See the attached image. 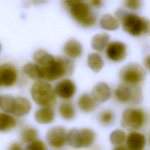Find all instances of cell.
Returning <instances> with one entry per match:
<instances>
[{
  "label": "cell",
  "mask_w": 150,
  "mask_h": 150,
  "mask_svg": "<svg viewBox=\"0 0 150 150\" xmlns=\"http://www.w3.org/2000/svg\"><path fill=\"white\" fill-rule=\"evenodd\" d=\"M112 150H129L127 146L122 145L116 146Z\"/></svg>",
  "instance_id": "cell-35"
},
{
  "label": "cell",
  "mask_w": 150,
  "mask_h": 150,
  "mask_svg": "<svg viewBox=\"0 0 150 150\" xmlns=\"http://www.w3.org/2000/svg\"><path fill=\"white\" fill-rule=\"evenodd\" d=\"M38 134L39 132L36 128L30 126H26L21 130L20 135L21 140L23 143H30L38 139Z\"/></svg>",
  "instance_id": "cell-26"
},
{
  "label": "cell",
  "mask_w": 150,
  "mask_h": 150,
  "mask_svg": "<svg viewBox=\"0 0 150 150\" xmlns=\"http://www.w3.org/2000/svg\"><path fill=\"white\" fill-rule=\"evenodd\" d=\"M97 105V103L88 93L82 94L77 100L79 108L84 113L92 112L96 108Z\"/></svg>",
  "instance_id": "cell-18"
},
{
  "label": "cell",
  "mask_w": 150,
  "mask_h": 150,
  "mask_svg": "<svg viewBox=\"0 0 150 150\" xmlns=\"http://www.w3.org/2000/svg\"><path fill=\"white\" fill-rule=\"evenodd\" d=\"M13 99L14 97L11 94H7L2 96L1 103L0 106L1 110L4 112L10 114Z\"/></svg>",
  "instance_id": "cell-29"
},
{
  "label": "cell",
  "mask_w": 150,
  "mask_h": 150,
  "mask_svg": "<svg viewBox=\"0 0 150 150\" xmlns=\"http://www.w3.org/2000/svg\"><path fill=\"white\" fill-rule=\"evenodd\" d=\"M63 51L67 57L69 59H77L81 56L83 47L79 41L72 38L64 43Z\"/></svg>",
  "instance_id": "cell-17"
},
{
  "label": "cell",
  "mask_w": 150,
  "mask_h": 150,
  "mask_svg": "<svg viewBox=\"0 0 150 150\" xmlns=\"http://www.w3.org/2000/svg\"><path fill=\"white\" fill-rule=\"evenodd\" d=\"M148 121L145 111L139 108H127L121 115V125L128 131H137L143 128Z\"/></svg>",
  "instance_id": "cell-6"
},
{
  "label": "cell",
  "mask_w": 150,
  "mask_h": 150,
  "mask_svg": "<svg viewBox=\"0 0 150 150\" xmlns=\"http://www.w3.org/2000/svg\"><path fill=\"white\" fill-rule=\"evenodd\" d=\"M100 26L107 30H115L119 28L120 22L116 18L110 14L102 16L100 21Z\"/></svg>",
  "instance_id": "cell-24"
},
{
  "label": "cell",
  "mask_w": 150,
  "mask_h": 150,
  "mask_svg": "<svg viewBox=\"0 0 150 150\" xmlns=\"http://www.w3.org/2000/svg\"><path fill=\"white\" fill-rule=\"evenodd\" d=\"M107 57L114 62L123 61L127 57V51L125 45L119 41H113L108 43L105 47Z\"/></svg>",
  "instance_id": "cell-11"
},
{
  "label": "cell",
  "mask_w": 150,
  "mask_h": 150,
  "mask_svg": "<svg viewBox=\"0 0 150 150\" xmlns=\"http://www.w3.org/2000/svg\"><path fill=\"white\" fill-rule=\"evenodd\" d=\"M59 112L60 117L66 121L73 120L76 117L75 108L70 101H64L59 106Z\"/></svg>",
  "instance_id": "cell-22"
},
{
  "label": "cell",
  "mask_w": 150,
  "mask_h": 150,
  "mask_svg": "<svg viewBox=\"0 0 150 150\" xmlns=\"http://www.w3.org/2000/svg\"><path fill=\"white\" fill-rule=\"evenodd\" d=\"M25 74L30 79L34 80L42 79V73L41 69L35 63H28L23 67Z\"/></svg>",
  "instance_id": "cell-25"
},
{
  "label": "cell",
  "mask_w": 150,
  "mask_h": 150,
  "mask_svg": "<svg viewBox=\"0 0 150 150\" xmlns=\"http://www.w3.org/2000/svg\"><path fill=\"white\" fill-rule=\"evenodd\" d=\"M32 104L30 101L23 96L14 97L11 114L16 117H22L28 115L31 111Z\"/></svg>",
  "instance_id": "cell-13"
},
{
  "label": "cell",
  "mask_w": 150,
  "mask_h": 150,
  "mask_svg": "<svg viewBox=\"0 0 150 150\" xmlns=\"http://www.w3.org/2000/svg\"><path fill=\"white\" fill-rule=\"evenodd\" d=\"M96 137V133L90 128H74L67 132V143L73 149L87 148L94 143Z\"/></svg>",
  "instance_id": "cell-4"
},
{
  "label": "cell",
  "mask_w": 150,
  "mask_h": 150,
  "mask_svg": "<svg viewBox=\"0 0 150 150\" xmlns=\"http://www.w3.org/2000/svg\"><path fill=\"white\" fill-rule=\"evenodd\" d=\"M17 125L15 117L9 113L0 111V132H8Z\"/></svg>",
  "instance_id": "cell-19"
},
{
  "label": "cell",
  "mask_w": 150,
  "mask_h": 150,
  "mask_svg": "<svg viewBox=\"0 0 150 150\" xmlns=\"http://www.w3.org/2000/svg\"><path fill=\"white\" fill-rule=\"evenodd\" d=\"M55 57L43 49H38L33 54V60L40 67H43L52 62Z\"/></svg>",
  "instance_id": "cell-20"
},
{
  "label": "cell",
  "mask_w": 150,
  "mask_h": 150,
  "mask_svg": "<svg viewBox=\"0 0 150 150\" xmlns=\"http://www.w3.org/2000/svg\"><path fill=\"white\" fill-rule=\"evenodd\" d=\"M8 150H24V149L19 143L13 142L9 145Z\"/></svg>",
  "instance_id": "cell-32"
},
{
  "label": "cell",
  "mask_w": 150,
  "mask_h": 150,
  "mask_svg": "<svg viewBox=\"0 0 150 150\" xmlns=\"http://www.w3.org/2000/svg\"><path fill=\"white\" fill-rule=\"evenodd\" d=\"M124 6L131 10H138L142 5V0H124Z\"/></svg>",
  "instance_id": "cell-31"
},
{
  "label": "cell",
  "mask_w": 150,
  "mask_h": 150,
  "mask_svg": "<svg viewBox=\"0 0 150 150\" xmlns=\"http://www.w3.org/2000/svg\"><path fill=\"white\" fill-rule=\"evenodd\" d=\"M91 4L95 8H98L101 6L102 0H91Z\"/></svg>",
  "instance_id": "cell-33"
},
{
  "label": "cell",
  "mask_w": 150,
  "mask_h": 150,
  "mask_svg": "<svg viewBox=\"0 0 150 150\" xmlns=\"http://www.w3.org/2000/svg\"><path fill=\"white\" fill-rule=\"evenodd\" d=\"M30 96L33 101L40 107H53L57 103L54 87L49 82L38 81L30 88Z\"/></svg>",
  "instance_id": "cell-3"
},
{
  "label": "cell",
  "mask_w": 150,
  "mask_h": 150,
  "mask_svg": "<svg viewBox=\"0 0 150 150\" xmlns=\"http://www.w3.org/2000/svg\"><path fill=\"white\" fill-rule=\"evenodd\" d=\"M1 98H2V96L0 94V106H1Z\"/></svg>",
  "instance_id": "cell-38"
},
{
  "label": "cell",
  "mask_w": 150,
  "mask_h": 150,
  "mask_svg": "<svg viewBox=\"0 0 150 150\" xmlns=\"http://www.w3.org/2000/svg\"><path fill=\"white\" fill-rule=\"evenodd\" d=\"M125 132L120 129H117L112 131L110 134V142L115 146L122 145L125 142L126 139Z\"/></svg>",
  "instance_id": "cell-27"
},
{
  "label": "cell",
  "mask_w": 150,
  "mask_h": 150,
  "mask_svg": "<svg viewBox=\"0 0 150 150\" xmlns=\"http://www.w3.org/2000/svg\"><path fill=\"white\" fill-rule=\"evenodd\" d=\"M144 64L146 69L149 70V55L145 56L144 60Z\"/></svg>",
  "instance_id": "cell-34"
},
{
  "label": "cell",
  "mask_w": 150,
  "mask_h": 150,
  "mask_svg": "<svg viewBox=\"0 0 150 150\" xmlns=\"http://www.w3.org/2000/svg\"><path fill=\"white\" fill-rule=\"evenodd\" d=\"M110 40V36L105 32L95 35L91 39V46L92 48L97 51L102 52L107 46Z\"/></svg>",
  "instance_id": "cell-21"
},
{
  "label": "cell",
  "mask_w": 150,
  "mask_h": 150,
  "mask_svg": "<svg viewBox=\"0 0 150 150\" xmlns=\"http://www.w3.org/2000/svg\"><path fill=\"white\" fill-rule=\"evenodd\" d=\"M57 97L63 100L71 99L76 93L77 87L75 83L69 79L59 81L54 87Z\"/></svg>",
  "instance_id": "cell-12"
},
{
  "label": "cell",
  "mask_w": 150,
  "mask_h": 150,
  "mask_svg": "<svg viewBox=\"0 0 150 150\" xmlns=\"http://www.w3.org/2000/svg\"><path fill=\"white\" fill-rule=\"evenodd\" d=\"M40 68L42 73V79L53 81L71 74L74 64L68 57L57 56L49 64Z\"/></svg>",
  "instance_id": "cell-2"
},
{
  "label": "cell",
  "mask_w": 150,
  "mask_h": 150,
  "mask_svg": "<svg viewBox=\"0 0 150 150\" xmlns=\"http://www.w3.org/2000/svg\"><path fill=\"white\" fill-rule=\"evenodd\" d=\"M115 100L122 104H138L142 102L143 94L141 86L120 84L114 91Z\"/></svg>",
  "instance_id": "cell-8"
},
{
  "label": "cell",
  "mask_w": 150,
  "mask_h": 150,
  "mask_svg": "<svg viewBox=\"0 0 150 150\" xmlns=\"http://www.w3.org/2000/svg\"><path fill=\"white\" fill-rule=\"evenodd\" d=\"M114 119V113L110 110L102 111L98 115V121L99 123L104 126L111 125L113 123Z\"/></svg>",
  "instance_id": "cell-28"
},
{
  "label": "cell",
  "mask_w": 150,
  "mask_h": 150,
  "mask_svg": "<svg viewBox=\"0 0 150 150\" xmlns=\"http://www.w3.org/2000/svg\"><path fill=\"white\" fill-rule=\"evenodd\" d=\"M1 84H0V88H1Z\"/></svg>",
  "instance_id": "cell-39"
},
{
  "label": "cell",
  "mask_w": 150,
  "mask_h": 150,
  "mask_svg": "<svg viewBox=\"0 0 150 150\" xmlns=\"http://www.w3.org/2000/svg\"><path fill=\"white\" fill-rule=\"evenodd\" d=\"M146 77L145 69L135 62L126 64L119 71L121 83L128 86H140L145 80Z\"/></svg>",
  "instance_id": "cell-5"
},
{
  "label": "cell",
  "mask_w": 150,
  "mask_h": 150,
  "mask_svg": "<svg viewBox=\"0 0 150 150\" xmlns=\"http://www.w3.org/2000/svg\"><path fill=\"white\" fill-rule=\"evenodd\" d=\"M69 5L70 14L79 24L86 28L95 25L96 16L91 11L87 3L80 0H75Z\"/></svg>",
  "instance_id": "cell-7"
},
{
  "label": "cell",
  "mask_w": 150,
  "mask_h": 150,
  "mask_svg": "<svg viewBox=\"0 0 150 150\" xmlns=\"http://www.w3.org/2000/svg\"><path fill=\"white\" fill-rule=\"evenodd\" d=\"M115 18L122 23L123 30L130 35L136 37L149 33V21L145 18L127 12L121 9L116 11Z\"/></svg>",
  "instance_id": "cell-1"
},
{
  "label": "cell",
  "mask_w": 150,
  "mask_h": 150,
  "mask_svg": "<svg viewBox=\"0 0 150 150\" xmlns=\"http://www.w3.org/2000/svg\"><path fill=\"white\" fill-rule=\"evenodd\" d=\"M64 1H66V2L67 3V4H70V3H71L72 2H73V1H74L75 0H64Z\"/></svg>",
  "instance_id": "cell-36"
},
{
  "label": "cell",
  "mask_w": 150,
  "mask_h": 150,
  "mask_svg": "<svg viewBox=\"0 0 150 150\" xmlns=\"http://www.w3.org/2000/svg\"><path fill=\"white\" fill-rule=\"evenodd\" d=\"M125 142L129 150H143L146 146V138L143 134L132 131L127 135Z\"/></svg>",
  "instance_id": "cell-14"
},
{
  "label": "cell",
  "mask_w": 150,
  "mask_h": 150,
  "mask_svg": "<svg viewBox=\"0 0 150 150\" xmlns=\"http://www.w3.org/2000/svg\"><path fill=\"white\" fill-rule=\"evenodd\" d=\"M25 150H47V148L42 141L37 139L29 143Z\"/></svg>",
  "instance_id": "cell-30"
},
{
  "label": "cell",
  "mask_w": 150,
  "mask_h": 150,
  "mask_svg": "<svg viewBox=\"0 0 150 150\" xmlns=\"http://www.w3.org/2000/svg\"><path fill=\"white\" fill-rule=\"evenodd\" d=\"M67 131L66 128L60 125L51 127L45 135L47 144L52 148L60 149L67 143Z\"/></svg>",
  "instance_id": "cell-9"
},
{
  "label": "cell",
  "mask_w": 150,
  "mask_h": 150,
  "mask_svg": "<svg viewBox=\"0 0 150 150\" xmlns=\"http://www.w3.org/2000/svg\"><path fill=\"white\" fill-rule=\"evenodd\" d=\"M91 96L97 103H102L108 101L111 96V91L109 86L104 82L97 83L93 87Z\"/></svg>",
  "instance_id": "cell-15"
},
{
  "label": "cell",
  "mask_w": 150,
  "mask_h": 150,
  "mask_svg": "<svg viewBox=\"0 0 150 150\" xmlns=\"http://www.w3.org/2000/svg\"><path fill=\"white\" fill-rule=\"evenodd\" d=\"M56 118V113L52 107H42L37 110L34 114L35 121L42 125L52 123Z\"/></svg>",
  "instance_id": "cell-16"
},
{
  "label": "cell",
  "mask_w": 150,
  "mask_h": 150,
  "mask_svg": "<svg viewBox=\"0 0 150 150\" xmlns=\"http://www.w3.org/2000/svg\"><path fill=\"white\" fill-rule=\"evenodd\" d=\"M16 68L11 63H4L0 66V84L4 87H11L18 81Z\"/></svg>",
  "instance_id": "cell-10"
},
{
  "label": "cell",
  "mask_w": 150,
  "mask_h": 150,
  "mask_svg": "<svg viewBox=\"0 0 150 150\" xmlns=\"http://www.w3.org/2000/svg\"><path fill=\"white\" fill-rule=\"evenodd\" d=\"M87 62L88 67L95 73H98L103 68L104 64L102 57L97 53L88 54Z\"/></svg>",
  "instance_id": "cell-23"
},
{
  "label": "cell",
  "mask_w": 150,
  "mask_h": 150,
  "mask_svg": "<svg viewBox=\"0 0 150 150\" xmlns=\"http://www.w3.org/2000/svg\"><path fill=\"white\" fill-rule=\"evenodd\" d=\"M1 50H2V45H1V44L0 43V53L1 52Z\"/></svg>",
  "instance_id": "cell-37"
}]
</instances>
